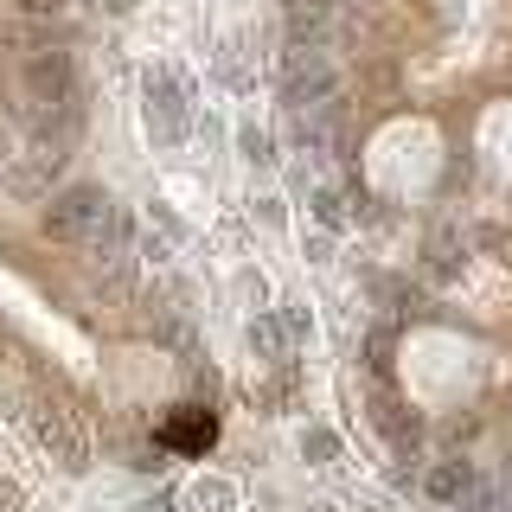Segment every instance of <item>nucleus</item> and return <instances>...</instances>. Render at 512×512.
I'll use <instances>...</instances> for the list:
<instances>
[{"instance_id": "7", "label": "nucleus", "mask_w": 512, "mask_h": 512, "mask_svg": "<svg viewBox=\"0 0 512 512\" xmlns=\"http://www.w3.org/2000/svg\"><path fill=\"white\" fill-rule=\"evenodd\" d=\"M474 487H480V468H474V461H461V455H442V461H429V468H423V493L436 506H448V512L468 500Z\"/></svg>"}, {"instance_id": "17", "label": "nucleus", "mask_w": 512, "mask_h": 512, "mask_svg": "<svg viewBox=\"0 0 512 512\" xmlns=\"http://www.w3.org/2000/svg\"><path fill=\"white\" fill-rule=\"evenodd\" d=\"M391 346H397V340H391V333H372V340H365V365H372V372H378V378H384V372H391Z\"/></svg>"}, {"instance_id": "2", "label": "nucleus", "mask_w": 512, "mask_h": 512, "mask_svg": "<svg viewBox=\"0 0 512 512\" xmlns=\"http://www.w3.org/2000/svg\"><path fill=\"white\" fill-rule=\"evenodd\" d=\"M116 199L103 186H64L52 205H45V237L52 244H96V231L109 224Z\"/></svg>"}, {"instance_id": "16", "label": "nucleus", "mask_w": 512, "mask_h": 512, "mask_svg": "<svg viewBox=\"0 0 512 512\" xmlns=\"http://www.w3.org/2000/svg\"><path fill=\"white\" fill-rule=\"evenodd\" d=\"M173 442H186V448H205V442H212V416H186V423L173 429Z\"/></svg>"}, {"instance_id": "19", "label": "nucleus", "mask_w": 512, "mask_h": 512, "mask_svg": "<svg viewBox=\"0 0 512 512\" xmlns=\"http://www.w3.org/2000/svg\"><path fill=\"white\" fill-rule=\"evenodd\" d=\"M314 212H320V224H340V218H346L340 192H314Z\"/></svg>"}, {"instance_id": "18", "label": "nucleus", "mask_w": 512, "mask_h": 512, "mask_svg": "<svg viewBox=\"0 0 512 512\" xmlns=\"http://www.w3.org/2000/svg\"><path fill=\"white\" fill-rule=\"evenodd\" d=\"M244 154L256 160V167H269V160H276V148H269V135H263V128H244Z\"/></svg>"}, {"instance_id": "3", "label": "nucleus", "mask_w": 512, "mask_h": 512, "mask_svg": "<svg viewBox=\"0 0 512 512\" xmlns=\"http://www.w3.org/2000/svg\"><path fill=\"white\" fill-rule=\"evenodd\" d=\"M26 429H32V442L45 448V455L58 461V468H84L90 461V436H84V423H77V410H64L58 397H39V404L26 410Z\"/></svg>"}, {"instance_id": "1", "label": "nucleus", "mask_w": 512, "mask_h": 512, "mask_svg": "<svg viewBox=\"0 0 512 512\" xmlns=\"http://www.w3.org/2000/svg\"><path fill=\"white\" fill-rule=\"evenodd\" d=\"M20 96H26V109L20 116L39 128L45 116H58V109H71L77 103V71H71V52H39V58H26L20 64Z\"/></svg>"}, {"instance_id": "13", "label": "nucleus", "mask_w": 512, "mask_h": 512, "mask_svg": "<svg viewBox=\"0 0 512 512\" xmlns=\"http://www.w3.org/2000/svg\"><path fill=\"white\" fill-rule=\"evenodd\" d=\"M301 455H308L314 468H333V455H340V442H333L327 429H308V436H301Z\"/></svg>"}, {"instance_id": "10", "label": "nucleus", "mask_w": 512, "mask_h": 512, "mask_svg": "<svg viewBox=\"0 0 512 512\" xmlns=\"http://www.w3.org/2000/svg\"><path fill=\"white\" fill-rule=\"evenodd\" d=\"M461 263H468V237H461V231H436V237H429V276H455Z\"/></svg>"}, {"instance_id": "12", "label": "nucleus", "mask_w": 512, "mask_h": 512, "mask_svg": "<svg viewBox=\"0 0 512 512\" xmlns=\"http://www.w3.org/2000/svg\"><path fill=\"white\" fill-rule=\"evenodd\" d=\"M378 429H384V436H391V442H416V416H404V404H397V397H378Z\"/></svg>"}, {"instance_id": "8", "label": "nucleus", "mask_w": 512, "mask_h": 512, "mask_svg": "<svg viewBox=\"0 0 512 512\" xmlns=\"http://www.w3.org/2000/svg\"><path fill=\"white\" fill-rule=\"evenodd\" d=\"M0 52H13V58H39V52H52V20H26V13H7V20H0Z\"/></svg>"}, {"instance_id": "5", "label": "nucleus", "mask_w": 512, "mask_h": 512, "mask_svg": "<svg viewBox=\"0 0 512 512\" xmlns=\"http://www.w3.org/2000/svg\"><path fill=\"white\" fill-rule=\"evenodd\" d=\"M333 90H340V77H333L327 52L295 39V52H282V96H288L295 109H327Z\"/></svg>"}, {"instance_id": "20", "label": "nucleus", "mask_w": 512, "mask_h": 512, "mask_svg": "<svg viewBox=\"0 0 512 512\" xmlns=\"http://www.w3.org/2000/svg\"><path fill=\"white\" fill-rule=\"evenodd\" d=\"M7 160H13V128L0 122V167H7Z\"/></svg>"}, {"instance_id": "4", "label": "nucleus", "mask_w": 512, "mask_h": 512, "mask_svg": "<svg viewBox=\"0 0 512 512\" xmlns=\"http://www.w3.org/2000/svg\"><path fill=\"white\" fill-rule=\"evenodd\" d=\"M141 96H148V128L160 148H180L186 128H192V90L180 71H148V84H141Z\"/></svg>"}, {"instance_id": "21", "label": "nucleus", "mask_w": 512, "mask_h": 512, "mask_svg": "<svg viewBox=\"0 0 512 512\" xmlns=\"http://www.w3.org/2000/svg\"><path fill=\"white\" fill-rule=\"evenodd\" d=\"M109 7H116V13H128V7H135V0H109Z\"/></svg>"}, {"instance_id": "14", "label": "nucleus", "mask_w": 512, "mask_h": 512, "mask_svg": "<svg viewBox=\"0 0 512 512\" xmlns=\"http://www.w3.org/2000/svg\"><path fill=\"white\" fill-rule=\"evenodd\" d=\"M231 500H237V493L224 487V480H199V487H192V506H205V512H224Z\"/></svg>"}, {"instance_id": "15", "label": "nucleus", "mask_w": 512, "mask_h": 512, "mask_svg": "<svg viewBox=\"0 0 512 512\" xmlns=\"http://www.w3.org/2000/svg\"><path fill=\"white\" fill-rule=\"evenodd\" d=\"M64 7H71V0H13V13H26V20H64Z\"/></svg>"}, {"instance_id": "9", "label": "nucleus", "mask_w": 512, "mask_h": 512, "mask_svg": "<svg viewBox=\"0 0 512 512\" xmlns=\"http://www.w3.org/2000/svg\"><path fill=\"white\" fill-rule=\"evenodd\" d=\"M288 346H295V340H288V320H282V314H256V320H250V352H256V359L282 365Z\"/></svg>"}, {"instance_id": "11", "label": "nucleus", "mask_w": 512, "mask_h": 512, "mask_svg": "<svg viewBox=\"0 0 512 512\" xmlns=\"http://www.w3.org/2000/svg\"><path fill=\"white\" fill-rule=\"evenodd\" d=\"M327 13H333V0H288V26H295V39L314 45L320 32H327Z\"/></svg>"}, {"instance_id": "6", "label": "nucleus", "mask_w": 512, "mask_h": 512, "mask_svg": "<svg viewBox=\"0 0 512 512\" xmlns=\"http://www.w3.org/2000/svg\"><path fill=\"white\" fill-rule=\"evenodd\" d=\"M58 167H64V148L58 141H39L32 154H13L7 167H0V186H7L13 199H52Z\"/></svg>"}]
</instances>
